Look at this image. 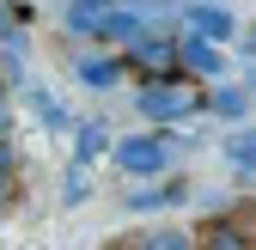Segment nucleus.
Segmentation results:
<instances>
[{
	"instance_id": "obj_6",
	"label": "nucleus",
	"mask_w": 256,
	"mask_h": 250,
	"mask_svg": "<svg viewBox=\"0 0 256 250\" xmlns=\"http://www.w3.org/2000/svg\"><path fill=\"white\" fill-rule=\"evenodd\" d=\"M110 122H80V128H74V165H92V159H98V152H110Z\"/></svg>"
},
{
	"instance_id": "obj_9",
	"label": "nucleus",
	"mask_w": 256,
	"mask_h": 250,
	"mask_svg": "<svg viewBox=\"0 0 256 250\" xmlns=\"http://www.w3.org/2000/svg\"><path fill=\"white\" fill-rule=\"evenodd\" d=\"M208 104H214V116H226V122H238V116H244V92H232V86H220V92H214Z\"/></svg>"
},
{
	"instance_id": "obj_10",
	"label": "nucleus",
	"mask_w": 256,
	"mask_h": 250,
	"mask_svg": "<svg viewBox=\"0 0 256 250\" xmlns=\"http://www.w3.org/2000/svg\"><path fill=\"white\" fill-rule=\"evenodd\" d=\"M122 244H146V250H183L189 232H140V238H122Z\"/></svg>"
},
{
	"instance_id": "obj_3",
	"label": "nucleus",
	"mask_w": 256,
	"mask_h": 250,
	"mask_svg": "<svg viewBox=\"0 0 256 250\" xmlns=\"http://www.w3.org/2000/svg\"><path fill=\"white\" fill-rule=\"evenodd\" d=\"M177 18H183V30H196V37H208V43H232L238 37V18L226 6H214V0H189Z\"/></svg>"
},
{
	"instance_id": "obj_14",
	"label": "nucleus",
	"mask_w": 256,
	"mask_h": 250,
	"mask_svg": "<svg viewBox=\"0 0 256 250\" xmlns=\"http://www.w3.org/2000/svg\"><path fill=\"white\" fill-rule=\"evenodd\" d=\"M74 6H92V12H104V6H116V0H74Z\"/></svg>"
},
{
	"instance_id": "obj_13",
	"label": "nucleus",
	"mask_w": 256,
	"mask_h": 250,
	"mask_svg": "<svg viewBox=\"0 0 256 250\" xmlns=\"http://www.w3.org/2000/svg\"><path fill=\"white\" fill-rule=\"evenodd\" d=\"M12 128V104H6V86H0V134Z\"/></svg>"
},
{
	"instance_id": "obj_7",
	"label": "nucleus",
	"mask_w": 256,
	"mask_h": 250,
	"mask_svg": "<svg viewBox=\"0 0 256 250\" xmlns=\"http://www.w3.org/2000/svg\"><path fill=\"white\" fill-rule=\"evenodd\" d=\"M183 202V183H165V190H134L128 196V208L134 214H152V208H177Z\"/></svg>"
},
{
	"instance_id": "obj_4",
	"label": "nucleus",
	"mask_w": 256,
	"mask_h": 250,
	"mask_svg": "<svg viewBox=\"0 0 256 250\" xmlns=\"http://www.w3.org/2000/svg\"><path fill=\"white\" fill-rule=\"evenodd\" d=\"M171 49H177V68H189L196 80H214V74H220V43L196 37V30H183V37H177Z\"/></svg>"
},
{
	"instance_id": "obj_2",
	"label": "nucleus",
	"mask_w": 256,
	"mask_h": 250,
	"mask_svg": "<svg viewBox=\"0 0 256 250\" xmlns=\"http://www.w3.org/2000/svg\"><path fill=\"white\" fill-rule=\"evenodd\" d=\"M134 110H140L146 122H183L189 110H196V98L177 92V74H158V80H146V86L134 92Z\"/></svg>"
},
{
	"instance_id": "obj_11",
	"label": "nucleus",
	"mask_w": 256,
	"mask_h": 250,
	"mask_svg": "<svg viewBox=\"0 0 256 250\" xmlns=\"http://www.w3.org/2000/svg\"><path fill=\"white\" fill-rule=\"evenodd\" d=\"M226 159H232L238 171H256V140H232V146H226Z\"/></svg>"
},
{
	"instance_id": "obj_8",
	"label": "nucleus",
	"mask_w": 256,
	"mask_h": 250,
	"mask_svg": "<svg viewBox=\"0 0 256 250\" xmlns=\"http://www.w3.org/2000/svg\"><path fill=\"white\" fill-rule=\"evenodd\" d=\"M24 98H30V110H37L43 122H55V128H68V110H61V98H49V92H43V86H30V92H24Z\"/></svg>"
},
{
	"instance_id": "obj_5",
	"label": "nucleus",
	"mask_w": 256,
	"mask_h": 250,
	"mask_svg": "<svg viewBox=\"0 0 256 250\" xmlns=\"http://www.w3.org/2000/svg\"><path fill=\"white\" fill-rule=\"evenodd\" d=\"M74 80H80L86 92H110V86L122 80V61H110V55H80V61H74Z\"/></svg>"
},
{
	"instance_id": "obj_1",
	"label": "nucleus",
	"mask_w": 256,
	"mask_h": 250,
	"mask_svg": "<svg viewBox=\"0 0 256 250\" xmlns=\"http://www.w3.org/2000/svg\"><path fill=\"white\" fill-rule=\"evenodd\" d=\"M110 152H116V165H122L128 177H165V171H171V140H165V134H128V140H116Z\"/></svg>"
},
{
	"instance_id": "obj_12",
	"label": "nucleus",
	"mask_w": 256,
	"mask_h": 250,
	"mask_svg": "<svg viewBox=\"0 0 256 250\" xmlns=\"http://www.w3.org/2000/svg\"><path fill=\"white\" fill-rule=\"evenodd\" d=\"M12 196V146H6V134H0V202Z\"/></svg>"
}]
</instances>
